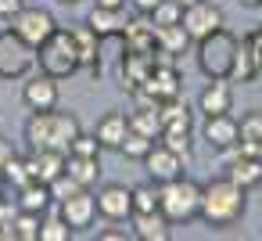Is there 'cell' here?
Segmentation results:
<instances>
[{
    "label": "cell",
    "mask_w": 262,
    "mask_h": 241,
    "mask_svg": "<svg viewBox=\"0 0 262 241\" xmlns=\"http://www.w3.org/2000/svg\"><path fill=\"white\" fill-rule=\"evenodd\" d=\"M0 223H11V205H8V198H0Z\"/></svg>",
    "instance_id": "f6af8a7d"
},
{
    "label": "cell",
    "mask_w": 262,
    "mask_h": 241,
    "mask_svg": "<svg viewBox=\"0 0 262 241\" xmlns=\"http://www.w3.org/2000/svg\"><path fill=\"white\" fill-rule=\"evenodd\" d=\"M65 158H69V155H61V151H51V148H40V151H33V155H29L33 180H40V184H51V180H58V176L65 173Z\"/></svg>",
    "instance_id": "603a6c76"
},
{
    "label": "cell",
    "mask_w": 262,
    "mask_h": 241,
    "mask_svg": "<svg viewBox=\"0 0 262 241\" xmlns=\"http://www.w3.org/2000/svg\"><path fill=\"white\" fill-rule=\"evenodd\" d=\"M155 40H158V51H169L176 58L190 47V33L183 29V22H176V26H155Z\"/></svg>",
    "instance_id": "4316f807"
},
{
    "label": "cell",
    "mask_w": 262,
    "mask_h": 241,
    "mask_svg": "<svg viewBox=\"0 0 262 241\" xmlns=\"http://www.w3.org/2000/svg\"><path fill=\"white\" fill-rule=\"evenodd\" d=\"M244 205H248V191L233 184L230 176H219V180L201 184L198 219H205L208 227H230L244 216Z\"/></svg>",
    "instance_id": "6da1fadb"
},
{
    "label": "cell",
    "mask_w": 262,
    "mask_h": 241,
    "mask_svg": "<svg viewBox=\"0 0 262 241\" xmlns=\"http://www.w3.org/2000/svg\"><path fill=\"white\" fill-rule=\"evenodd\" d=\"M83 126H79V119L72 115V112H33L29 115V123H26V140H29V148L33 151H40V148H51V151H61V155H69V148H72V140H76V133H79Z\"/></svg>",
    "instance_id": "7a4b0ae2"
},
{
    "label": "cell",
    "mask_w": 262,
    "mask_h": 241,
    "mask_svg": "<svg viewBox=\"0 0 262 241\" xmlns=\"http://www.w3.org/2000/svg\"><path fill=\"white\" fill-rule=\"evenodd\" d=\"M26 8V0H0V18H4V22H11L18 11Z\"/></svg>",
    "instance_id": "ab89813d"
},
{
    "label": "cell",
    "mask_w": 262,
    "mask_h": 241,
    "mask_svg": "<svg viewBox=\"0 0 262 241\" xmlns=\"http://www.w3.org/2000/svg\"><path fill=\"white\" fill-rule=\"evenodd\" d=\"M36 65V47L15 29H0V79H26Z\"/></svg>",
    "instance_id": "8992f818"
},
{
    "label": "cell",
    "mask_w": 262,
    "mask_h": 241,
    "mask_svg": "<svg viewBox=\"0 0 262 241\" xmlns=\"http://www.w3.org/2000/svg\"><path fill=\"white\" fill-rule=\"evenodd\" d=\"M155 72V51H122L119 62V83L133 94L147 83V76Z\"/></svg>",
    "instance_id": "30bf717a"
},
{
    "label": "cell",
    "mask_w": 262,
    "mask_h": 241,
    "mask_svg": "<svg viewBox=\"0 0 262 241\" xmlns=\"http://www.w3.org/2000/svg\"><path fill=\"white\" fill-rule=\"evenodd\" d=\"M76 230L61 219V212H54V216H47V219H40V241H69Z\"/></svg>",
    "instance_id": "4dcf8cb0"
},
{
    "label": "cell",
    "mask_w": 262,
    "mask_h": 241,
    "mask_svg": "<svg viewBox=\"0 0 262 241\" xmlns=\"http://www.w3.org/2000/svg\"><path fill=\"white\" fill-rule=\"evenodd\" d=\"M101 140L94 137V133H76V140H72V148H69V155H86V158H101Z\"/></svg>",
    "instance_id": "8d00e7d4"
},
{
    "label": "cell",
    "mask_w": 262,
    "mask_h": 241,
    "mask_svg": "<svg viewBox=\"0 0 262 241\" xmlns=\"http://www.w3.org/2000/svg\"><path fill=\"white\" fill-rule=\"evenodd\" d=\"M11 29L26 40V44H33V47H40L54 29H58V22H54V15L51 11H43V8H33V4H26L15 18H11Z\"/></svg>",
    "instance_id": "52a82bcc"
},
{
    "label": "cell",
    "mask_w": 262,
    "mask_h": 241,
    "mask_svg": "<svg viewBox=\"0 0 262 241\" xmlns=\"http://www.w3.org/2000/svg\"><path fill=\"white\" fill-rule=\"evenodd\" d=\"M262 72V62L255 54V47L244 40H237V54H233V69H230V83H255V76Z\"/></svg>",
    "instance_id": "44dd1931"
},
{
    "label": "cell",
    "mask_w": 262,
    "mask_h": 241,
    "mask_svg": "<svg viewBox=\"0 0 262 241\" xmlns=\"http://www.w3.org/2000/svg\"><path fill=\"white\" fill-rule=\"evenodd\" d=\"M15 205H18L22 212H36V216H43V212L54 205V198H51V187H47V184H40V180H29L26 187H18V198H15Z\"/></svg>",
    "instance_id": "cb8c5ba5"
},
{
    "label": "cell",
    "mask_w": 262,
    "mask_h": 241,
    "mask_svg": "<svg viewBox=\"0 0 262 241\" xmlns=\"http://www.w3.org/2000/svg\"><path fill=\"white\" fill-rule=\"evenodd\" d=\"M126 119H129V130H137V133H144V137H151V140H158V137H162V119H158V108L137 105L133 112H126Z\"/></svg>",
    "instance_id": "f1b7e54d"
},
{
    "label": "cell",
    "mask_w": 262,
    "mask_h": 241,
    "mask_svg": "<svg viewBox=\"0 0 262 241\" xmlns=\"http://www.w3.org/2000/svg\"><path fill=\"white\" fill-rule=\"evenodd\" d=\"M226 176H230L233 184H241L244 191H248V187H258V184H262V158H251V155H237V158L230 162Z\"/></svg>",
    "instance_id": "d4e9b609"
},
{
    "label": "cell",
    "mask_w": 262,
    "mask_h": 241,
    "mask_svg": "<svg viewBox=\"0 0 262 241\" xmlns=\"http://www.w3.org/2000/svg\"><path fill=\"white\" fill-rule=\"evenodd\" d=\"M144 169H147V176H151L155 184H165V180H172V176L183 173V158H180L176 151H169V148L158 140V144H151V151L144 155Z\"/></svg>",
    "instance_id": "7c38bea8"
},
{
    "label": "cell",
    "mask_w": 262,
    "mask_h": 241,
    "mask_svg": "<svg viewBox=\"0 0 262 241\" xmlns=\"http://www.w3.org/2000/svg\"><path fill=\"white\" fill-rule=\"evenodd\" d=\"M101 241H126V230H101Z\"/></svg>",
    "instance_id": "ee69618b"
},
{
    "label": "cell",
    "mask_w": 262,
    "mask_h": 241,
    "mask_svg": "<svg viewBox=\"0 0 262 241\" xmlns=\"http://www.w3.org/2000/svg\"><path fill=\"white\" fill-rule=\"evenodd\" d=\"M129 219H133V237L137 241H169L172 237V223L165 219L162 209H155V212H133Z\"/></svg>",
    "instance_id": "e0dca14e"
},
{
    "label": "cell",
    "mask_w": 262,
    "mask_h": 241,
    "mask_svg": "<svg viewBox=\"0 0 262 241\" xmlns=\"http://www.w3.org/2000/svg\"><path fill=\"white\" fill-rule=\"evenodd\" d=\"M15 155H18V151H15V144H11V140H0V176H4L8 162H11Z\"/></svg>",
    "instance_id": "60d3db41"
},
{
    "label": "cell",
    "mask_w": 262,
    "mask_h": 241,
    "mask_svg": "<svg viewBox=\"0 0 262 241\" xmlns=\"http://www.w3.org/2000/svg\"><path fill=\"white\" fill-rule=\"evenodd\" d=\"M101 8H126V0H97Z\"/></svg>",
    "instance_id": "bcb514c9"
},
{
    "label": "cell",
    "mask_w": 262,
    "mask_h": 241,
    "mask_svg": "<svg viewBox=\"0 0 262 241\" xmlns=\"http://www.w3.org/2000/svg\"><path fill=\"white\" fill-rule=\"evenodd\" d=\"M126 133H129V119H126L122 112H108V115H101V119H97V130H94V137L101 140V148H112V151L122 148Z\"/></svg>",
    "instance_id": "7402d4cb"
},
{
    "label": "cell",
    "mask_w": 262,
    "mask_h": 241,
    "mask_svg": "<svg viewBox=\"0 0 262 241\" xmlns=\"http://www.w3.org/2000/svg\"><path fill=\"white\" fill-rule=\"evenodd\" d=\"M248 44L255 47V54H258V62H262V29H255V33H248Z\"/></svg>",
    "instance_id": "7bdbcfd3"
},
{
    "label": "cell",
    "mask_w": 262,
    "mask_h": 241,
    "mask_svg": "<svg viewBox=\"0 0 262 241\" xmlns=\"http://www.w3.org/2000/svg\"><path fill=\"white\" fill-rule=\"evenodd\" d=\"M129 4H133L137 11H144V15H151V11H155V4H162V0H129Z\"/></svg>",
    "instance_id": "b9f144b4"
},
{
    "label": "cell",
    "mask_w": 262,
    "mask_h": 241,
    "mask_svg": "<svg viewBox=\"0 0 262 241\" xmlns=\"http://www.w3.org/2000/svg\"><path fill=\"white\" fill-rule=\"evenodd\" d=\"M36 65L43 76L51 79H69L79 72V54H76V40H72V29L58 26L40 47H36Z\"/></svg>",
    "instance_id": "3957f363"
},
{
    "label": "cell",
    "mask_w": 262,
    "mask_h": 241,
    "mask_svg": "<svg viewBox=\"0 0 262 241\" xmlns=\"http://www.w3.org/2000/svg\"><path fill=\"white\" fill-rule=\"evenodd\" d=\"M72 40H76V54H79V69H86L94 79L101 76V36L83 22V26H69Z\"/></svg>",
    "instance_id": "4fadbf2b"
},
{
    "label": "cell",
    "mask_w": 262,
    "mask_h": 241,
    "mask_svg": "<svg viewBox=\"0 0 262 241\" xmlns=\"http://www.w3.org/2000/svg\"><path fill=\"white\" fill-rule=\"evenodd\" d=\"M40 219H43V216H36V212H22V209H18V216H11L15 241H40Z\"/></svg>",
    "instance_id": "f546056e"
},
{
    "label": "cell",
    "mask_w": 262,
    "mask_h": 241,
    "mask_svg": "<svg viewBox=\"0 0 262 241\" xmlns=\"http://www.w3.org/2000/svg\"><path fill=\"white\" fill-rule=\"evenodd\" d=\"M140 90H147L155 101L180 97V69H176V65H155V72L147 76V83H144Z\"/></svg>",
    "instance_id": "ffe728a7"
},
{
    "label": "cell",
    "mask_w": 262,
    "mask_h": 241,
    "mask_svg": "<svg viewBox=\"0 0 262 241\" xmlns=\"http://www.w3.org/2000/svg\"><path fill=\"white\" fill-rule=\"evenodd\" d=\"M241 4H244V8H258V0H241Z\"/></svg>",
    "instance_id": "7dc6e473"
},
{
    "label": "cell",
    "mask_w": 262,
    "mask_h": 241,
    "mask_svg": "<svg viewBox=\"0 0 262 241\" xmlns=\"http://www.w3.org/2000/svg\"><path fill=\"white\" fill-rule=\"evenodd\" d=\"M151 137H144V133H137V130H129L126 133V140H122V148H119V155H126V158H137V162H144V155L151 151Z\"/></svg>",
    "instance_id": "1f68e13d"
},
{
    "label": "cell",
    "mask_w": 262,
    "mask_h": 241,
    "mask_svg": "<svg viewBox=\"0 0 262 241\" xmlns=\"http://www.w3.org/2000/svg\"><path fill=\"white\" fill-rule=\"evenodd\" d=\"M22 101H26L29 112H51V108H58V79H51L43 72L33 76L22 87Z\"/></svg>",
    "instance_id": "9a60e30c"
},
{
    "label": "cell",
    "mask_w": 262,
    "mask_h": 241,
    "mask_svg": "<svg viewBox=\"0 0 262 241\" xmlns=\"http://www.w3.org/2000/svg\"><path fill=\"white\" fill-rule=\"evenodd\" d=\"M133 191V212H155L158 209V184H140V187H129Z\"/></svg>",
    "instance_id": "d6a6232c"
},
{
    "label": "cell",
    "mask_w": 262,
    "mask_h": 241,
    "mask_svg": "<svg viewBox=\"0 0 262 241\" xmlns=\"http://www.w3.org/2000/svg\"><path fill=\"white\" fill-rule=\"evenodd\" d=\"M233 54H237V36L226 29H215V33L198 40V69L208 79H230Z\"/></svg>",
    "instance_id": "5b68a950"
},
{
    "label": "cell",
    "mask_w": 262,
    "mask_h": 241,
    "mask_svg": "<svg viewBox=\"0 0 262 241\" xmlns=\"http://www.w3.org/2000/svg\"><path fill=\"white\" fill-rule=\"evenodd\" d=\"M94 198H97V212H101L104 219H112V223L133 216V191L122 187V184H108V187H101Z\"/></svg>",
    "instance_id": "8fae6325"
},
{
    "label": "cell",
    "mask_w": 262,
    "mask_h": 241,
    "mask_svg": "<svg viewBox=\"0 0 262 241\" xmlns=\"http://www.w3.org/2000/svg\"><path fill=\"white\" fill-rule=\"evenodd\" d=\"M241 140H258L262 144V112H248L241 119Z\"/></svg>",
    "instance_id": "f35d334b"
},
{
    "label": "cell",
    "mask_w": 262,
    "mask_h": 241,
    "mask_svg": "<svg viewBox=\"0 0 262 241\" xmlns=\"http://www.w3.org/2000/svg\"><path fill=\"white\" fill-rule=\"evenodd\" d=\"M198 112H205V115L233 112V87H230V79H208L205 90L198 94Z\"/></svg>",
    "instance_id": "2e32d148"
},
{
    "label": "cell",
    "mask_w": 262,
    "mask_h": 241,
    "mask_svg": "<svg viewBox=\"0 0 262 241\" xmlns=\"http://www.w3.org/2000/svg\"><path fill=\"white\" fill-rule=\"evenodd\" d=\"M158 119H162V130H190V108L180 97L158 101Z\"/></svg>",
    "instance_id": "83f0119b"
},
{
    "label": "cell",
    "mask_w": 262,
    "mask_h": 241,
    "mask_svg": "<svg viewBox=\"0 0 262 241\" xmlns=\"http://www.w3.org/2000/svg\"><path fill=\"white\" fill-rule=\"evenodd\" d=\"M58 4H65V8H72V4H79V0H58Z\"/></svg>",
    "instance_id": "681fc988"
},
{
    "label": "cell",
    "mask_w": 262,
    "mask_h": 241,
    "mask_svg": "<svg viewBox=\"0 0 262 241\" xmlns=\"http://www.w3.org/2000/svg\"><path fill=\"white\" fill-rule=\"evenodd\" d=\"M151 22L155 26H176V22H183V4H176V0H162V4H155V11H151Z\"/></svg>",
    "instance_id": "e575fe53"
},
{
    "label": "cell",
    "mask_w": 262,
    "mask_h": 241,
    "mask_svg": "<svg viewBox=\"0 0 262 241\" xmlns=\"http://www.w3.org/2000/svg\"><path fill=\"white\" fill-rule=\"evenodd\" d=\"M47 187H51V198H54V202H65V198H72V194L86 191V187H83L79 180H72L69 173H61V176H58V180H51Z\"/></svg>",
    "instance_id": "74e56055"
},
{
    "label": "cell",
    "mask_w": 262,
    "mask_h": 241,
    "mask_svg": "<svg viewBox=\"0 0 262 241\" xmlns=\"http://www.w3.org/2000/svg\"><path fill=\"white\" fill-rule=\"evenodd\" d=\"M183 29L190 33V40H201L215 29H223V11L212 0H198V4L183 8Z\"/></svg>",
    "instance_id": "9c48e42d"
},
{
    "label": "cell",
    "mask_w": 262,
    "mask_h": 241,
    "mask_svg": "<svg viewBox=\"0 0 262 241\" xmlns=\"http://www.w3.org/2000/svg\"><path fill=\"white\" fill-rule=\"evenodd\" d=\"M58 212H61V219H65L72 230H86V227L94 223V216H97V198H94L90 191H79V194L58 202Z\"/></svg>",
    "instance_id": "5bb4252c"
},
{
    "label": "cell",
    "mask_w": 262,
    "mask_h": 241,
    "mask_svg": "<svg viewBox=\"0 0 262 241\" xmlns=\"http://www.w3.org/2000/svg\"><path fill=\"white\" fill-rule=\"evenodd\" d=\"M201 137H205V144H208L212 151H233L237 140H241V123H237L230 112H223V115H205Z\"/></svg>",
    "instance_id": "ba28073f"
},
{
    "label": "cell",
    "mask_w": 262,
    "mask_h": 241,
    "mask_svg": "<svg viewBox=\"0 0 262 241\" xmlns=\"http://www.w3.org/2000/svg\"><path fill=\"white\" fill-rule=\"evenodd\" d=\"M0 198H4V176H0Z\"/></svg>",
    "instance_id": "f907efd6"
},
{
    "label": "cell",
    "mask_w": 262,
    "mask_h": 241,
    "mask_svg": "<svg viewBox=\"0 0 262 241\" xmlns=\"http://www.w3.org/2000/svg\"><path fill=\"white\" fill-rule=\"evenodd\" d=\"M122 44H126V51H155L158 40H155V22H151V15L140 11L137 18H129L126 29H122Z\"/></svg>",
    "instance_id": "d6986e66"
},
{
    "label": "cell",
    "mask_w": 262,
    "mask_h": 241,
    "mask_svg": "<svg viewBox=\"0 0 262 241\" xmlns=\"http://www.w3.org/2000/svg\"><path fill=\"white\" fill-rule=\"evenodd\" d=\"M126 22H129L126 8H101V4H94V11L86 15V26H90L101 40H108V36H122Z\"/></svg>",
    "instance_id": "ac0fdd59"
},
{
    "label": "cell",
    "mask_w": 262,
    "mask_h": 241,
    "mask_svg": "<svg viewBox=\"0 0 262 241\" xmlns=\"http://www.w3.org/2000/svg\"><path fill=\"white\" fill-rule=\"evenodd\" d=\"M198 205H201V184L190 176H172L165 184H158V209L165 212V219L176 223H190L198 219Z\"/></svg>",
    "instance_id": "277c9868"
},
{
    "label": "cell",
    "mask_w": 262,
    "mask_h": 241,
    "mask_svg": "<svg viewBox=\"0 0 262 241\" xmlns=\"http://www.w3.org/2000/svg\"><path fill=\"white\" fill-rule=\"evenodd\" d=\"M29 180H33V169H29V158H18V155H15V158L8 162V169H4V184H11V187L18 191V187H26Z\"/></svg>",
    "instance_id": "836d02e7"
},
{
    "label": "cell",
    "mask_w": 262,
    "mask_h": 241,
    "mask_svg": "<svg viewBox=\"0 0 262 241\" xmlns=\"http://www.w3.org/2000/svg\"><path fill=\"white\" fill-rule=\"evenodd\" d=\"M176 4H183V8H190V4H198V0H176Z\"/></svg>",
    "instance_id": "c3c4849f"
},
{
    "label": "cell",
    "mask_w": 262,
    "mask_h": 241,
    "mask_svg": "<svg viewBox=\"0 0 262 241\" xmlns=\"http://www.w3.org/2000/svg\"><path fill=\"white\" fill-rule=\"evenodd\" d=\"M258 11H262V0H258Z\"/></svg>",
    "instance_id": "816d5d0a"
},
{
    "label": "cell",
    "mask_w": 262,
    "mask_h": 241,
    "mask_svg": "<svg viewBox=\"0 0 262 241\" xmlns=\"http://www.w3.org/2000/svg\"><path fill=\"white\" fill-rule=\"evenodd\" d=\"M65 173L72 180H79L86 191L101 180V158H86V155H69L65 158Z\"/></svg>",
    "instance_id": "484cf974"
},
{
    "label": "cell",
    "mask_w": 262,
    "mask_h": 241,
    "mask_svg": "<svg viewBox=\"0 0 262 241\" xmlns=\"http://www.w3.org/2000/svg\"><path fill=\"white\" fill-rule=\"evenodd\" d=\"M158 140L187 162V155H190V130H162V137H158Z\"/></svg>",
    "instance_id": "d590c367"
}]
</instances>
